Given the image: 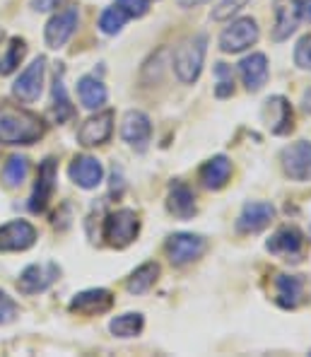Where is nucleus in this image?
<instances>
[{"label": "nucleus", "mask_w": 311, "mask_h": 357, "mask_svg": "<svg viewBox=\"0 0 311 357\" xmlns=\"http://www.w3.org/2000/svg\"><path fill=\"white\" fill-rule=\"evenodd\" d=\"M44 133L46 126L36 114L0 99V143L31 145L39 138H44Z\"/></svg>", "instance_id": "nucleus-1"}, {"label": "nucleus", "mask_w": 311, "mask_h": 357, "mask_svg": "<svg viewBox=\"0 0 311 357\" xmlns=\"http://www.w3.org/2000/svg\"><path fill=\"white\" fill-rule=\"evenodd\" d=\"M205 51H208V36L205 34H193L186 41H181V46H176L172 66L183 85H193L200 77L205 63Z\"/></svg>", "instance_id": "nucleus-2"}, {"label": "nucleus", "mask_w": 311, "mask_h": 357, "mask_svg": "<svg viewBox=\"0 0 311 357\" xmlns=\"http://www.w3.org/2000/svg\"><path fill=\"white\" fill-rule=\"evenodd\" d=\"M102 234L112 249H126V246H130L140 234L138 213L130 210V208H121V210L109 213L107 220H104Z\"/></svg>", "instance_id": "nucleus-3"}, {"label": "nucleus", "mask_w": 311, "mask_h": 357, "mask_svg": "<svg viewBox=\"0 0 311 357\" xmlns=\"http://www.w3.org/2000/svg\"><path fill=\"white\" fill-rule=\"evenodd\" d=\"M261 29H258L254 17H239L229 22V27L222 29L220 34V51L222 54H241V51L251 49L258 41Z\"/></svg>", "instance_id": "nucleus-4"}, {"label": "nucleus", "mask_w": 311, "mask_h": 357, "mask_svg": "<svg viewBox=\"0 0 311 357\" xmlns=\"http://www.w3.org/2000/svg\"><path fill=\"white\" fill-rule=\"evenodd\" d=\"M205 249H208V241L200 234L191 232H176L165 241V254L174 266L193 264V261H198L205 254Z\"/></svg>", "instance_id": "nucleus-5"}, {"label": "nucleus", "mask_w": 311, "mask_h": 357, "mask_svg": "<svg viewBox=\"0 0 311 357\" xmlns=\"http://www.w3.org/2000/svg\"><path fill=\"white\" fill-rule=\"evenodd\" d=\"M280 165L285 176L292 181H311V143L309 140H297L287 145L280 152Z\"/></svg>", "instance_id": "nucleus-6"}, {"label": "nucleus", "mask_w": 311, "mask_h": 357, "mask_svg": "<svg viewBox=\"0 0 311 357\" xmlns=\"http://www.w3.org/2000/svg\"><path fill=\"white\" fill-rule=\"evenodd\" d=\"M58 275H61V268L54 261H49V264H31L20 275L17 290L22 295H39V292H46L54 285Z\"/></svg>", "instance_id": "nucleus-7"}, {"label": "nucleus", "mask_w": 311, "mask_h": 357, "mask_svg": "<svg viewBox=\"0 0 311 357\" xmlns=\"http://www.w3.org/2000/svg\"><path fill=\"white\" fill-rule=\"evenodd\" d=\"M114 133V112L112 109H104V112L89 116L85 123L77 130V143L82 148H97V145H104Z\"/></svg>", "instance_id": "nucleus-8"}, {"label": "nucleus", "mask_w": 311, "mask_h": 357, "mask_svg": "<svg viewBox=\"0 0 311 357\" xmlns=\"http://www.w3.org/2000/svg\"><path fill=\"white\" fill-rule=\"evenodd\" d=\"M275 218V208L268 201H249L241 208L239 218H236V232L241 234H256L263 232Z\"/></svg>", "instance_id": "nucleus-9"}, {"label": "nucleus", "mask_w": 311, "mask_h": 357, "mask_svg": "<svg viewBox=\"0 0 311 357\" xmlns=\"http://www.w3.org/2000/svg\"><path fill=\"white\" fill-rule=\"evenodd\" d=\"M36 241V229L27 220H13V222L0 227V251L13 254V251H27Z\"/></svg>", "instance_id": "nucleus-10"}, {"label": "nucleus", "mask_w": 311, "mask_h": 357, "mask_svg": "<svg viewBox=\"0 0 311 357\" xmlns=\"http://www.w3.org/2000/svg\"><path fill=\"white\" fill-rule=\"evenodd\" d=\"M56 172H58V165L54 157H46L39 165V176H36V183H34V193H31V198H29L31 213H44L46 206H49L51 196H54V191H56Z\"/></svg>", "instance_id": "nucleus-11"}, {"label": "nucleus", "mask_w": 311, "mask_h": 357, "mask_svg": "<svg viewBox=\"0 0 311 357\" xmlns=\"http://www.w3.org/2000/svg\"><path fill=\"white\" fill-rule=\"evenodd\" d=\"M44 73H46V59L39 56V59L31 61V66H27V70L15 80V85H13L15 97L24 104L36 102L41 94V85H44Z\"/></svg>", "instance_id": "nucleus-12"}, {"label": "nucleus", "mask_w": 311, "mask_h": 357, "mask_svg": "<svg viewBox=\"0 0 311 357\" xmlns=\"http://www.w3.org/2000/svg\"><path fill=\"white\" fill-rule=\"evenodd\" d=\"M121 138L130 145L133 150L138 152H145L147 150V143L152 138V123L150 119L145 116L142 112H128L121 121Z\"/></svg>", "instance_id": "nucleus-13"}, {"label": "nucleus", "mask_w": 311, "mask_h": 357, "mask_svg": "<svg viewBox=\"0 0 311 357\" xmlns=\"http://www.w3.org/2000/svg\"><path fill=\"white\" fill-rule=\"evenodd\" d=\"M77 27V8H66L61 13H56L54 17L49 20L44 31V39L49 49H61V46L68 44L73 34H75Z\"/></svg>", "instance_id": "nucleus-14"}, {"label": "nucleus", "mask_w": 311, "mask_h": 357, "mask_svg": "<svg viewBox=\"0 0 311 357\" xmlns=\"http://www.w3.org/2000/svg\"><path fill=\"white\" fill-rule=\"evenodd\" d=\"M263 121L268 123L273 135H287L294 128V114L287 99L280 97V94L268 99L263 104Z\"/></svg>", "instance_id": "nucleus-15"}, {"label": "nucleus", "mask_w": 311, "mask_h": 357, "mask_svg": "<svg viewBox=\"0 0 311 357\" xmlns=\"http://www.w3.org/2000/svg\"><path fill=\"white\" fill-rule=\"evenodd\" d=\"M114 307V295L104 287H92L80 295L73 297L70 312L82 314V317H99V314H107Z\"/></svg>", "instance_id": "nucleus-16"}, {"label": "nucleus", "mask_w": 311, "mask_h": 357, "mask_svg": "<svg viewBox=\"0 0 311 357\" xmlns=\"http://www.w3.org/2000/svg\"><path fill=\"white\" fill-rule=\"evenodd\" d=\"M68 176L77 183L80 188H97L104 178V167L97 157H89V155H77L75 160L70 162L68 167Z\"/></svg>", "instance_id": "nucleus-17"}, {"label": "nucleus", "mask_w": 311, "mask_h": 357, "mask_svg": "<svg viewBox=\"0 0 311 357\" xmlns=\"http://www.w3.org/2000/svg\"><path fill=\"white\" fill-rule=\"evenodd\" d=\"M302 15L294 0H275V24H273V41H285L297 31Z\"/></svg>", "instance_id": "nucleus-18"}, {"label": "nucleus", "mask_w": 311, "mask_h": 357, "mask_svg": "<svg viewBox=\"0 0 311 357\" xmlns=\"http://www.w3.org/2000/svg\"><path fill=\"white\" fill-rule=\"evenodd\" d=\"M167 210L179 220H191L198 213L196 208V196L183 181H172L169 183V196H167Z\"/></svg>", "instance_id": "nucleus-19"}, {"label": "nucleus", "mask_w": 311, "mask_h": 357, "mask_svg": "<svg viewBox=\"0 0 311 357\" xmlns=\"http://www.w3.org/2000/svg\"><path fill=\"white\" fill-rule=\"evenodd\" d=\"M268 59L266 54H251L239 63L241 82L249 92H261L263 85L268 82Z\"/></svg>", "instance_id": "nucleus-20"}, {"label": "nucleus", "mask_w": 311, "mask_h": 357, "mask_svg": "<svg viewBox=\"0 0 311 357\" xmlns=\"http://www.w3.org/2000/svg\"><path fill=\"white\" fill-rule=\"evenodd\" d=\"M198 176H200V181H203V186L210 188V191H220V188H225L227 183H229V176H232L229 157H225V155L210 157V160L200 167Z\"/></svg>", "instance_id": "nucleus-21"}, {"label": "nucleus", "mask_w": 311, "mask_h": 357, "mask_svg": "<svg viewBox=\"0 0 311 357\" xmlns=\"http://www.w3.org/2000/svg\"><path fill=\"white\" fill-rule=\"evenodd\" d=\"M304 278L302 275H278L275 278V302L285 309H294L302 302Z\"/></svg>", "instance_id": "nucleus-22"}, {"label": "nucleus", "mask_w": 311, "mask_h": 357, "mask_svg": "<svg viewBox=\"0 0 311 357\" xmlns=\"http://www.w3.org/2000/svg\"><path fill=\"white\" fill-rule=\"evenodd\" d=\"M304 244V234L297 227H280L271 239H268L266 249L271 254H280V256H297L299 249Z\"/></svg>", "instance_id": "nucleus-23"}, {"label": "nucleus", "mask_w": 311, "mask_h": 357, "mask_svg": "<svg viewBox=\"0 0 311 357\" xmlns=\"http://www.w3.org/2000/svg\"><path fill=\"white\" fill-rule=\"evenodd\" d=\"M157 278H160V264L147 261V264L138 266L133 273H130V278L126 280V290H128L130 295H145V292L152 290Z\"/></svg>", "instance_id": "nucleus-24"}, {"label": "nucleus", "mask_w": 311, "mask_h": 357, "mask_svg": "<svg viewBox=\"0 0 311 357\" xmlns=\"http://www.w3.org/2000/svg\"><path fill=\"white\" fill-rule=\"evenodd\" d=\"M77 94H80V102L85 109H99L107 104V87L102 85V80H97L94 75H85L77 82Z\"/></svg>", "instance_id": "nucleus-25"}, {"label": "nucleus", "mask_w": 311, "mask_h": 357, "mask_svg": "<svg viewBox=\"0 0 311 357\" xmlns=\"http://www.w3.org/2000/svg\"><path fill=\"white\" fill-rule=\"evenodd\" d=\"M27 56V41L13 36V39L5 44V49L0 51V75H10L20 68V63Z\"/></svg>", "instance_id": "nucleus-26"}, {"label": "nucleus", "mask_w": 311, "mask_h": 357, "mask_svg": "<svg viewBox=\"0 0 311 357\" xmlns=\"http://www.w3.org/2000/svg\"><path fill=\"white\" fill-rule=\"evenodd\" d=\"M145 328V319L138 312H128L116 317L112 324H109V331L116 335V338H135V335L142 333Z\"/></svg>", "instance_id": "nucleus-27"}, {"label": "nucleus", "mask_w": 311, "mask_h": 357, "mask_svg": "<svg viewBox=\"0 0 311 357\" xmlns=\"http://www.w3.org/2000/svg\"><path fill=\"white\" fill-rule=\"evenodd\" d=\"M27 172H29V162L27 157H10L8 162H5V169H3V181L5 186L10 188H17L24 183V178H27Z\"/></svg>", "instance_id": "nucleus-28"}, {"label": "nucleus", "mask_w": 311, "mask_h": 357, "mask_svg": "<svg viewBox=\"0 0 311 357\" xmlns=\"http://www.w3.org/2000/svg\"><path fill=\"white\" fill-rule=\"evenodd\" d=\"M51 114H54L56 123H63V121H68L73 114H75L70 99H68L66 85H63V80L58 75H56V82H54V104H51Z\"/></svg>", "instance_id": "nucleus-29"}, {"label": "nucleus", "mask_w": 311, "mask_h": 357, "mask_svg": "<svg viewBox=\"0 0 311 357\" xmlns=\"http://www.w3.org/2000/svg\"><path fill=\"white\" fill-rule=\"evenodd\" d=\"M130 20V15L126 13L123 8H107L102 13V17H99V29L104 31V34H119L121 29L126 27V22Z\"/></svg>", "instance_id": "nucleus-30"}, {"label": "nucleus", "mask_w": 311, "mask_h": 357, "mask_svg": "<svg viewBox=\"0 0 311 357\" xmlns=\"http://www.w3.org/2000/svg\"><path fill=\"white\" fill-rule=\"evenodd\" d=\"M215 75H218V87H215V94L220 99L234 94V75H232V68L227 63H218L215 66Z\"/></svg>", "instance_id": "nucleus-31"}, {"label": "nucleus", "mask_w": 311, "mask_h": 357, "mask_svg": "<svg viewBox=\"0 0 311 357\" xmlns=\"http://www.w3.org/2000/svg\"><path fill=\"white\" fill-rule=\"evenodd\" d=\"M20 317V307L5 290H0V326H8Z\"/></svg>", "instance_id": "nucleus-32"}, {"label": "nucleus", "mask_w": 311, "mask_h": 357, "mask_svg": "<svg viewBox=\"0 0 311 357\" xmlns=\"http://www.w3.org/2000/svg\"><path fill=\"white\" fill-rule=\"evenodd\" d=\"M246 5H249V0H222V3L213 10V20H215V22L232 20V15H236L239 10H244Z\"/></svg>", "instance_id": "nucleus-33"}, {"label": "nucleus", "mask_w": 311, "mask_h": 357, "mask_svg": "<svg viewBox=\"0 0 311 357\" xmlns=\"http://www.w3.org/2000/svg\"><path fill=\"white\" fill-rule=\"evenodd\" d=\"M294 63H297L302 70H311V34L302 36L294 46Z\"/></svg>", "instance_id": "nucleus-34"}, {"label": "nucleus", "mask_w": 311, "mask_h": 357, "mask_svg": "<svg viewBox=\"0 0 311 357\" xmlns=\"http://www.w3.org/2000/svg\"><path fill=\"white\" fill-rule=\"evenodd\" d=\"M116 3H119L130 17H142V15H147V10H150V0H116Z\"/></svg>", "instance_id": "nucleus-35"}, {"label": "nucleus", "mask_w": 311, "mask_h": 357, "mask_svg": "<svg viewBox=\"0 0 311 357\" xmlns=\"http://www.w3.org/2000/svg\"><path fill=\"white\" fill-rule=\"evenodd\" d=\"M58 3H61V0H31V8H34L36 13H46V10L58 8Z\"/></svg>", "instance_id": "nucleus-36"}, {"label": "nucleus", "mask_w": 311, "mask_h": 357, "mask_svg": "<svg viewBox=\"0 0 311 357\" xmlns=\"http://www.w3.org/2000/svg\"><path fill=\"white\" fill-rule=\"evenodd\" d=\"M294 3L299 5V15H302V20H309L311 22V0H294Z\"/></svg>", "instance_id": "nucleus-37"}, {"label": "nucleus", "mask_w": 311, "mask_h": 357, "mask_svg": "<svg viewBox=\"0 0 311 357\" xmlns=\"http://www.w3.org/2000/svg\"><path fill=\"white\" fill-rule=\"evenodd\" d=\"M200 3H208V0H179L181 8H196V5H200Z\"/></svg>", "instance_id": "nucleus-38"}, {"label": "nucleus", "mask_w": 311, "mask_h": 357, "mask_svg": "<svg viewBox=\"0 0 311 357\" xmlns=\"http://www.w3.org/2000/svg\"><path fill=\"white\" fill-rule=\"evenodd\" d=\"M302 104H304V109H307V112L311 114V87L307 89V92H304V97H302Z\"/></svg>", "instance_id": "nucleus-39"}, {"label": "nucleus", "mask_w": 311, "mask_h": 357, "mask_svg": "<svg viewBox=\"0 0 311 357\" xmlns=\"http://www.w3.org/2000/svg\"><path fill=\"white\" fill-rule=\"evenodd\" d=\"M0 39H3V29H0Z\"/></svg>", "instance_id": "nucleus-40"}]
</instances>
